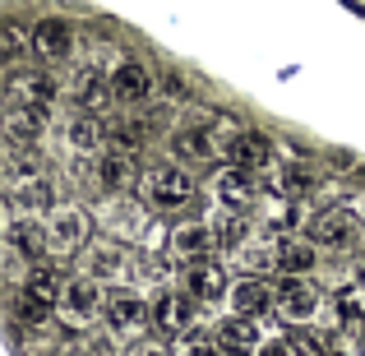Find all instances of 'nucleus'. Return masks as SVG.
Returning <instances> with one entry per match:
<instances>
[{
  "label": "nucleus",
  "instance_id": "1",
  "mask_svg": "<svg viewBox=\"0 0 365 356\" xmlns=\"http://www.w3.org/2000/svg\"><path fill=\"white\" fill-rule=\"evenodd\" d=\"M139 195L148 208H158V213H176V208L195 204V176H190L185 162H148L139 176Z\"/></svg>",
  "mask_w": 365,
  "mask_h": 356
},
{
  "label": "nucleus",
  "instance_id": "2",
  "mask_svg": "<svg viewBox=\"0 0 365 356\" xmlns=\"http://www.w3.org/2000/svg\"><path fill=\"white\" fill-rule=\"evenodd\" d=\"M102 287H107V283H98V278H88V273L65 278L56 320H61L65 329H88V324H98L102 310H107V292H102Z\"/></svg>",
  "mask_w": 365,
  "mask_h": 356
},
{
  "label": "nucleus",
  "instance_id": "3",
  "mask_svg": "<svg viewBox=\"0 0 365 356\" xmlns=\"http://www.w3.org/2000/svg\"><path fill=\"white\" fill-rule=\"evenodd\" d=\"M46 232H51V255H79V250H88L93 218L79 204H56L46 213Z\"/></svg>",
  "mask_w": 365,
  "mask_h": 356
},
{
  "label": "nucleus",
  "instance_id": "4",
  "mask_svg": "<svg viewBox=\"0 0 365 356\" xmlns=\"http://www.w3.org/2000/svg\"><path fill=\"white\" fill-rule=\"evenodd\" d=\"M273 292H277V315H282L287 324H314L319 320L324 292L310 283V278H282Z\"/></svg>",
  "mask_w": 365,
  "mask_h": 356
},
{
  "label": "nucleus",
  "instance_id": "5",
  "mask_svg": "<svg viewBox=\"0 0 365 356\" xmlns=\"http://www.w3.org/2000/svg\"><path fill=\"white\" fill-rule=\"evenodd\" d=\"M305 232L319 250H351L361 240V218L351 208H324L305 223Z\"/></svg>",
  "mask_w": 365,
  "mask_h": 356
},
{
  "label": "nucleus",
  "instance_id": "6",
  "mask_svg": "<svg viewBox=\"0 0 365 356\" xmlns=\"http://www.w3.org/2000/svg\"><path fill=\"white\" fill-rule=\"evenodd\" d=\"M74 46H79V37H74V24L61 14H46L33 24V56L46 65H65L74 56Z\"/></svg>",
  "mask_w": 365,
  "mask_h": 356
},
{
  "label": "nucleus",
  "instance_id": "7",
  "mask_svg": "<svg viewBox=\"0 0 365 356\" xmlns=\"http://www.w3.org/2000/svg\"><path fill=\"white\" fill-rule=\"evenodd\" d=\"M171 153H176V162H185V167H204L217 153H227V143L217 139L213 121L208 125H176V130H171Z\"/></svg>",
  "mask_w": 365,
  "mask_h": 356
},
{
  "label": "nucleus",
  "instance_id": "8",
  "mask_svg": "<svg viewBox=\"0 0 365 356\" xmlns=\"http://www.w3.org/2000/svg\"><path fill=\"white\" fill-rule=\"evenodd\" d=\"M46 130H51V102H9V111H5V139L9 143L37 148Z\"/></svg>",
  "mask_w": 365,
  "mask_h": 356
},
{
  "label": "nucleus",
  "instance_id": "9",
  "mask_svg": "<svg viewBox=\"0 0 365 356\" xmlns=\"http://www.w3.org/2000/svg\"><path fill=\"white\" fill-rule=\"evenodd\" d=\"M107 227H111V236L125 240V245H143V240H153V213H148V204H130V199H120V195H111L107 199Z\"/></svg>",
  "mask_w": 365,
  "mask_h": 356
},
{
  "label": "nucleus",
  "instance_id": "10",
  "mask_svg": "<svg viewBox=\"0 0 365 356\" xmlns=\"http://www.w3.org/2000/svg\"><path fill=\"white\" fill-rule=\"evenodd\" d=\"M232 273H227V264L222 259H190V268H185V292L195 296L199 305H208V301H227L232 296Z\"/></svg>",
  "mask_w": 365,
  "mask_h": 356
},
{
  "label": "nucleus",
  "instance_id": "11",
  "mask_svg": "<svg viewBox=\"0 0 365 356\" xmlns=\"http://www.w3.org/2000/svg\"><path fill=\"white\" fill-rule=\"evenodd\" d=\"M277 158V143L268 139L264 130H236L232 143H227V167H241V171H268Z\"/></svg>",
  "mask_w": 365,
  "mask_h": 356
},
{
  "label": "nucleus",
  "instance_id": "12",
  "mask_svg": "<svg viewBox=\"0 0 365 356\" xmlns=\"http://www.w3.org/2000/svg\"><path fill=\"white\" fill-rule=\"evenodd\" d=\"M139 162H134V153H125V148H102L98 153V167H93V180H98V190L102 195H125L130 185H139Z\"/></svg>",
  "mask_w": 365,
  "mask_h": 356
},
{
  "label": "nucleus",
  "instance_id": "13",
  "mask_svg": "<svg viewBox=\"0 0 365 356\" xmlns=\"http://www.w3.org/2000/svg\"><path fill=\"white\" fill-rule=\"evenodd\" d=\"M5 245L19 250L24 259H46L51 255V232H46V218H28L9 208V223H5Z\"/></svg>",
  "mask_w": 365,
  "mask_h": 356
},
{
  "label": "nucleus",
  "instance_id": "14",
  "mask_svg": "<svg viewBox=\"0 0 365 356\" xmlns=\"http://www.w3.org/2000/svg\"><path fill=\"white\" fill-rule=\"evenodd\" d=\"M61 98V79L51 70H28V65H9L5 79V102H56Z\"/></svg>",
  "mask_w": 365,
  "mask_h": 356
},
{
  "label": "nucleus",
  "instance_id": "15",
  "mask_svg": "<svg viewBox=\"0 0 365 356\" xmlns=\"http://www.w3.org/2000/svg\"><path fill=\"white\" fill-rule=\"evenodd\" d=\"M111 93H116L120 107H143V102H153V93H158V74L143 61H120L116 70H111Z\"/></svg>",
  "mask_w": 365,
  "mask_h": 356
},
{
  "label": "nucleus",
  "instance_id": "16",
  "mask_svg": "<svg viewBox=\"0 0 365 356\" xmlns=\"http://www.w3.org/2000/svg\"><path fill=\"white\" fill-rule=\"evenodd\" d=\"M130 268H134V259L125 255V240H116V236L93 240V245L83 250V273L98 278V283H120Z\"/></svg>",
  "mask_w": 365,
  "mask_h": 356
},
{
  "label": "nucleus",
  "instance_id": "17",
  "mask_svg": "<svg viewBox=\"0 0 365 356\" xmlns=\"http://www.w3.org/2000/svg\"><path fill=\"white\" fill-rule=\"evenodd\" d=\"M213 199L227 208V213H250L259 204V185H255V171L241 167H222L213 176Z\"/></svg>",
  "mask_w": 365,
  "mask_h": 356
},
{
  "label": "nucleus",
  "instance_id": "18",
  "mask_svg": "<svg viewBox=\"0 0 365 356\" xmlns=\"http://www.w3.org/2000/svg\"><path fill=\"white\" fill-rule=\"evenodd\" d=\"M213 347L222 356H259L264 342H259V320H241V315H227V320L213 324Z\"/></svg>",
  "mask_w": 365,
  "mask_h": 356
},
{
  "label": "nucleus",
  "instance_id": "19",
  "mask_svg": "<svg viewBox=\"0 0 365 356\" xmlns=\"http://www.w3.org/2000/svg\"><path fill=\"white\" fill-rule=\"evenodd\" d=\"M102 320H107L111 333H139L143 324L153 320V305L143 301L139 292H111V296H107V310H102Z\"/></svg>",
  "mask_w": 365,
  "mask_h": 356
},
{
  "label": "nucleus",
  "instance_id": "20",
  "mask_svg": "<svg viewBox=\"0 0 365 356\" xmlns=\"http://www.w3.org/2000/svg\"><path fill=\"white\" fill-rule=\"evenodd\" d=\"M65 148L79 153V158H98L107 148V121L98 111H74L70 125H65Z\"/></svg>",
  "mask_w": 365,
  "mask_h": 356
},
{
  "label": "nucleus",
  "instance_id": "21",
  "mask_svg": "<svg viewBox=\"0 0 365 356\" xmlns=\"http://www.w3.org/2000/svg\"><path fill=\"white\" fill-rule=\"evenodd\" d=\"M9 208L14 213H28V218H46L56 208V185H51V176H28V180H14L9 185Z\"/></svg>",
  "mask_w": 365,
  "mask_h": 356
},
{
  "label": "nucleus",
  "instance_id": "22",
  "mask_svg": "<svg viewBox=\"0 0 365 356\" xmlns=\"http://www.w3.org/2000/svg\"><path fill=\"white\" fill-rule=\"evenodd\" d=\"M227 305H232V315H241V320H264L268 310H277V292L264 278H241V283L232 287V296H227Z\"/></svg>",
  "mask_w": 365,
  "mask_h": 356
},
{
  "label": "nucleus",
  "instance_id": "23",
  "mask_svg": "<svg viewBox=\"0 0 365 356\" xmlns=\"http://www.w3.org/2000/svg\"><path fill=\"white\" fill-rule=\"evenodd\" d=\"M319 268V245L310 236H282L277 240V273L282 278H310Z\"/></svg>",
  "mask_w": 365,
  "mask_h": 356
},
{
  "label": "nucleus",
  "instance_id": "24",
  "mask_svg": "<svg viewBox=\"0 0 365 356\" xmlns=\"http://www.w3.org/2000/svg\"><path fill=\"white\" fill-rule=\"evenodd\" d=\"M195 296L190 292H158V301H153V324H158L162 333H185L190 324H195Z\"/></svg>",
  "mask_w": 365,
  "mask_h": 356
},
{
  "label": "nucleus",
  "instance_id": "25",
  "mask_svg": "<svg viewBox=\"0 0 365 356\" xmlns=\"http://www.w3.org/2000/svg\"><path fill=\"white\" fill-rule=\"evenodd\" d=\"M111 98H116V93H111V70H79L70 79L74 111H102Z\"/></svg>",
  "mask_w": 365,
  "mask_h": 356
},
{
  "label": "nucleus",
  "instance_id": "26",
  "mask_svg": "<svg viewBox=\"0 0 365 356\" xmlns=\"http://www.w3.org/2000/svg\"><path fill=\"white\" fill-rule=\"evenodd\" d=\"M213 245H217V236H213L208 223H180L176 232H171V250L185 255V259H204Z\"/></svg>",
  "mask_w": 365,
  "mask_h": 356
},
{
  "label": "nucleus",
  "instance_id": "27",
  "mask_svg": "<svg viewBox=\"0 0 365 356\" xmlns=\"http://www.w3.org/2000/svg\"><path fill=\"white\" fill-rule=\"evenodd\" d=\"M130 273L139 278L143 287H158V292H167V287H171V278H176V264H171L167 255H153V250H148V255H139V259H134V268H130Z\"/></svg>",
  "mask_w": 365,
  "mask_h": 356
},
{
  "label": "nucleus",
  "instance_id": "28",
  "mask_svg": "<svg viewBox=\"0 0 365 356\" xmlns=\"http://www.w3.org/2000/svg\"><path fill=\"white\" fill-rule=\"evenodd\" d=\"M236 264L250 268V278L268 273V268H277V240H245L241 250H236Z\"/></svg>",
  "mask_w": 365,
  "mask_h": 356
},
{
  "label": "nucleus",
  "instance_id": "29",
  "mask_svg": "<svg viewBox=\"0 0 365 356\" xmlns=\"http://www.w3.org/2000/svg\"><path fill=\"white\" fill-rule=\"evenodd\" d=\"M213 236H217V245L222 250H241L245 240H250V223H245V213H227V218H217L213 223Z\"/></svg>",
  "mask_w": 365,
  "mask_h": 356
},
{
  "label": "nucleus",
  "instance_id": "30",
  "mask_svg": "<svg viewBox=\"0 0 365 356\" xmlns=\"http://www.w3.org/2000/svg\"><path fill=\"white\" fill-rule=\"evenodd\" d=\"M273 190H277L282 199H305V195L314 190V176H310L305 167H282V171L273 176Z\"/></svg>",
  "mask_w": 365,
  "mask_h": 356
},
{
  "label": "nucleus",
  "instance_id": "31",
  "mask_svg": "<svg viewBox=\"0 0 365 356\" xmlns=\"http://www.w3.org/2000/svg\"><path fill=\"white\" fill-rule=\"evenodd\" d=\"M28 51H33V28H24V24L9 19V24H5V61L9 65H24Z\"/></svg>",
  "mask_w": 365,
  "mask_h": 356
},
{
  "label": "nucleus",
  "instance_id": "32",
  "mask_svg": "<svg viewBox=\"0 0 365 356\" xmlns=\"http://www.w3.org/2000/svg\"><path fill=\"white\" fill-rule=\"evenodd\" d=\"M125 356H167V347H162V342H148V338H143V342H134V347L125 352Z\"/></svg>",
  "mask_w": 365,
  "mask_h": 356
},
{
  "label": "nucleus",
  "instance_id": "33",
  "mask_svg": "<svg viewBox=\"0 0 365 356\" xmlns=\"http://www.w3.org/2000/svg\"><path fill=\"white\" fill-rule=\"evenodd\" d=\"M180 356H222V352L213 342H190V347H180Z\"/></svg>",
  "mask_w": 365,
  "mask_h": 356
},
{
  "label": "nucleus",
  "instance_id": "34",
  "mask_svg": "<svg viewBox=\"0 0 365 356\" xmlns=\"http://www.w3.org/2000/svg\"><path fill=\"white\" fill-rule=\"evenodd\" d=\"M259 356H292V347H287V342H264V352Z\"/></svg>",
  "mask_w": 365,
  "mask_h": 356
},
{
  "label": "nucleus",
  "instance_id": "35",
  "mask_svg": "<svg viewBox=\"0 0 365 356\" xmlns=\"http://www.w3.org/2000/svg\"><path fill=\"white\" fill-rule=\"evenodd\" d=\"M356 278H361V283H365V250H361V255H356Z\"/></svg>",
  "mask_w": 365,
  "mask_h": 356
}]
</instances>
